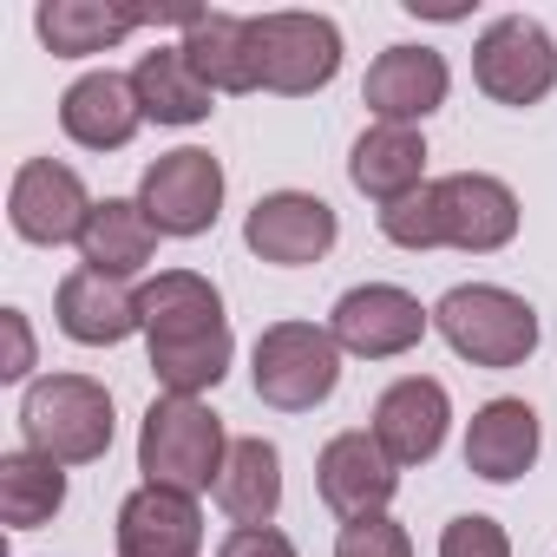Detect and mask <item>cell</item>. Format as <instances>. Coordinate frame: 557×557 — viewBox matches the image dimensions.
Listing matches in <instances>:
<instances>
[{
  "label": "cell",
  "instance_id": "obj_18",
  "mask_svg": "<svg viewBox=\"0 0 557 557\" xmlns=\"http://www.w3.org/2000/svg\"><path fill=\"white\" fill-rule=\"evenodd\" d=\"M53 309H60V335L79 342V348H119L125 335L145 329L138 322V289L112 283L99 269H73L53 296Z\"/></svg>",
  "mask_w": 557,
  "mask_h": 557
},
{
  "label": "cell",
  "instance_id": "obj_29",
  "mask_svg": "<svg viewBox=\"0 0 557 557\" xmlns=\"http://www.w3.org/2000/svg\"><path fill=\"white\" fill-rule=\"evenodd\" d=\"M440 557H511V537H505L498 518L466 511V518H453V524L440 531Z\"/></svg>",
  "mask_w": 557,
  "mask_h": 557
},
{
  "label": "cell",
  "instance_id": "obj_22",
  "mask_svg": "<svg viewBox=\"0 0 557 557\" xmlns=\"http://www.w3.org/2000/svg\"><path fill=\"white\" fill-rule=\"evenodd\" d=\"M138 322H145V342H171V335H190V329H216L230 315H223V296H216L210 275L158 269L138 289Z\"/></svg>",
  "mask_w": 557,
  "mask_h": 557
},
{
  "label": "cell",
  "instance_id": "obj_1",
  "mask_svg": "<svg viewBox=\"0 0 557 557\" xmlns=\"http://www.w3.org/2000/svg\"><path fill=\"white\" fill-rule=\"evenodd\" d=\"M518 190L492 171H453V177H426L413 197L381 210V236L394 249H466V256H492L518 236Z\"/></svg>",
  "mask_w": 557,
  "mask_h": 557
},
{
  "label": "cell",
  "instance_id": "obj_19",
  "mask_svg": "<svg viewBox=\"0 0 557 557\" xmlns=\"http://www.w3.org/2000/svg\"><path fill=\"white\" fill-rule=\"evenodd\" d=\"M348 177L361 197H374L387 210L426 184V138L413 125H368L348 151Z\"/></svg>",
  "mask_w": 557,
  "mask_h": 557
},
{
  "label": "cell",
  "instance_id": "obj_6",
  "mask_svg": "<svg viewBox=\"0 0 557 557\" xmlns=\"http://www.w3.org/2000/svg\"><path fill=\"white\" fill-rule=\"evenodd\" d=\"M249 40H256V79L262 92L283 99H309L342 73V27L329 14H249Z\"/></svg>",
  "mask_w": 557,
  "mask_h": 557
},
{
  "label": "cell",
  "instance_id": "obj_17",
  "mask_svg": "<svg viewBox=\"0 0 557 557\" xmlns=\"http://www.w3.org/2000/svg\"><path fill=\"white\" fill-rule=\"evenodd\" d=\"M60 125H66V138L79 151H125L138 138V125H145V106H138L125 73H86V79L66 86Z\"/></svg>",
  "mask_w": 557,
  "mask_h": 557
},
{
  "label": "cell",
  "instance_id": "obj_14",
  "mask_svg": "<svg viewBox=\"0 0 557 557\" xmlns=\"http://www.w3.org/2000/svg\"><path fill=\"white\" fill-rule=\"evenodd\" d=\"M446 426H453V400L433 374H407L394 381L381 400H374V440L394 466H426L440 446H446Z\"/></svg>",
  "mask_w": 557,
  "mask_h": 557
},
{
  "label": "cell",
  "instance_id": "obj_13",
  "mask_svg": "<svg viewBox=\"0 0 557 557\" xmlns=\"http://www.w3.org/2000/svg\"><path fill=\"white\" fill-rule=\"evenodd\" d=\"M446 92H453V66L433 47H387L361 79V106L374 112V125H420L446 106Z\"/></svg>",
  "mask_w": 557,
  "mask_h": 557
},
{
  "label": "cell",
  "instance_id": "obj_31",
  "mask_svg": "<svg viewBox=\"0 0 557 557\" xmlns=\"http://www.w3.org/2000/svg\"><path fill=\"white\" fill-rule=\"evenodd\" d=\"M0 329H8V368H0V381H27V368H34L27 315H21V309H0Z\"/></svg>",
  "mask_w": 557,
  "mask_h": 557
},
{
  "label": "cell",
  "instance_id": "obj_9",
  "mask_svg": "<svg viewBox=\"0 0 557 557\" xmlns=\"http://www.w3.org/2000/svg\"><path fill=\"white\" fill-rule=\"evenodd\" d=\"M138 210L158 223V236H203L223 210V164L197 145L164 151L138 177Z\"/></svg>",
  "mask_w": 557,
  "mask_h": 557
},
{
  "label": "cell",
  "instance_id": "obj_28",
  "mask_svg": "<svg viewBox=\"0 0 557 557\" xmlns=\"http://www.w3.org/2000/svg\"><path fill=\"white\" fill-rule=\"evenodd\" d=\"M335 557H413V537H407L400 518L381 511V518H355V524H342Z\"/></svg>",
  "mask_w": 557,
  "mask_h": 557
},
{
  "label": "cell",
  "instance_id": "obj_26",
  "mask_svg": "<svg viewBox=\"0 0 557 557\" xmlns=\"http://www.w3.org/2000/svg\"><path fill=\"white\" fill-rule=\"evenodd\" d=\"M145 348H151V374H158V387L197 400V394H210V387L230 374L236 335H230V322H216V329H190V335H171V342H145Z\"/></svg>",
  "mask_w": 557,
  "mask_h": 557
},
{
  "label": "cell",
  "instance_id": "obj_21",
  "mask_svg": "<svg viewBox=\"0 0 557 557\" xmlns=\"http://www.w3.org/2000/svg\"><path fill=\"white\" fill-rule=\"evenodd\" d=\"M151 256H158V223L138 210V197H106V203H92V223H86V236H79V262H86V269L125 283V275H138Z\"/></svg>",
  "mask_w": 557,
  "mask_h": 557
},
{
  "label": "cell",
  "instance_id": "obj_8",
  "mask_svg": "<svg viewBox=\"0 0 557 557\" xmlns=\"http://www.w3.org/2000/svg\"><path fill=\"white\" fill-rule=\"evenodd\" d=\"M8 223L21 243H40V249H60V243H79L86 223H92V197H86V177L60 158H27L8 184Z\"/></svg>",
  "mask_w": 557,
  "mask_h": 557
},
{
  "label": "cell",
  "instance_id": "obj_30",
  "mask_svg": "<svg viewBox=\"0 0 557 557\" xmlns=\"http://www.w3.org/2000/svg\"><path fill=\"white\" fill-rule=\"evenodd\" d=\"M216 557H296V544L275 531V524H236V531L216 544Z\"/></svg>",
  "mask_w": 557,
  "mask_h": 557
},
{
  "label": "cell",
  "instance_id": "obj_10",
  "mask_svg": "<svg viewBox=\"0 0 557 557\" xmlns=\"http://www.w3.org/2000/svg\"><path fill=\"white\" fill-rule=\"evenodd\" d=\"M426 329H433V309H420V296H407L400 283H361L329 315V335L342 342V355H361V361H394L420 348Z\"/></svg>",
  "mask_w": 557,
  "mask_h": 557
},
{
  "label": "cell",
  "instance_id": "obj_3",
  "mask_svg": "<svg viewBox=\"0 0 557 557\" xmlns=\"http://www.w3.org/2000/svg\"><path fill=\"white\" fill-rule=\"evenodd\" d=\"M433 329L472 368H524L537 355V309L498 283H459L433 302Z\"/></svg>",
  "mask_w": 557,
  "mask_h": 557
},
{
  "label": "cell",
  "instance_id": "obj_23",
  "mask_svg": "<svg viewBox=\"0 0 557 557\" xmlns=\"http://www.w3.org/2000/svg\"><path fill=\"white\" fill-rule=\"evenodd\" d=\"M132 92L145 106V119H158V125H203L216 112V92L197 79V66L184 60V47H151L132 66Z\"/></svg>",
  "mask_w": 557,
  "mask_h": 557
},
{
  "label": "cell",
  "instance_id": "obj_24",
  "mask_svg": "<svg viewBox=\"0 0 557 557\" xmlns=\"http://www.w3.org/2000/svg\"><path fill=\"white\" fill-rule=\"evenodd\" d=\"M151 14H132V8H99V0H47L34 14V34L47 40L53 60H86V53H106L119 40H132Z\"/></svg>",
  "mask_w": 557,
  "mask_h": 557
},
{
  "label": "cell",
  "instance_id": "obj_15",
  "mask_svg": "<svg viewBox=\"0 0 557 557\" xmlns=\"http://www.w3.org/2000/svg\"><path fill=\"white\" fill-rule=\"evenodd\" d=\"M537 446H544V426L524 400L498 394L485 400L472 420H466V472H479L485 485H511L537 466Z\"/></svg>",
  "mask_w": 557,
  "mask_h": 557
},
{
  "label": "cell",
  "instance_id": "obj_11",
  "mask_svg": "<svg viewBox=\"0 0 557 557\" xmlns=\"http://www.w3.org/2000/svg\"><path fill=\"white\" fill-rule=\"evenodd\" d=\"M335 236H342V223H335V210H329L315 190H269V197H256V210L243 216V243H249L262 262H275V269L322 262V256L335 249Z\"/></svg>",
  "mask_w": 557,
  "mask_h": 557
},
{
  "label": "cell",
  "instance_id": "obj_4",
  "mask_svg": "<svg viewBox=\"0 0 557 557\" xmlns=\"http://www.w3.org/2000/svg\"><path fill=\"white\" fill-rule=\"evenodd\" d=\"M21 433L60 466H92L112 453V394L86 374H40L21 400Z\"/></svg>",
  "mask_w": 557,
  "mask_h": 557
},
{
  "label": "cell",
  "instance_id": "obj_7",
  "mask_svg": "<svg viewBox=\"0 0 557 557\" xmlns=\"http://www.w3.org/2000/svg\"><path fill=\"white\" fill-rule=\"evenodd\" d=\"M472 79L492 106H537L557 86V40L531 14H498L472 47Z\"/></svg>",
  "mask_w": 557,
  "mask_h": 557
},
{
  "label": "cell",
  "instance_id": "obj_20",
  "mask_svg": "<svg viewBox=\"0 0 557 557\" xmlns=\"http://www.w3.org/2000/svg\"><path fill=\"white\" fill-rule=\"evenodd\" d=\"M177 47H184V60L197 66V79L210 92H262V79H256V40H249V21L243 14L197 8L184 21V40Z\"/></svg>",
  "mask_w": 557,
  "mask_h": 557
},
{
  "label": "cell",
  "instance_id": "obj_2",
  "mask_svg": "<svg viewBox=\"0 0 557 557\" xmlns=\"http://www.w3.org/2000/svg\"><path fill=\"white\" fill-rule=\"evenodd\" d=\"M223 459H230V433H223V420L203 400L158 394L145 407V426H138V472H145V485L197 498V492H216Z\"/></svg>",
  "mask_w": 557,
  "mask_h": 557
},
{
  "label": "cell",
  "instance_id": "obj_5",
  "mask_svg": "<svg viewBox=\"0 0 557 557\" xmlns=\"http://www.w3.org/2000/svg\"><path fill=\"white\" fill-rule=\"evenodd\" d=\"M256 400L275 413H315L342 381V342L315 322H269L249 355Z\"/></svg>",
  "mask_w": 557,
  "mask_h": 557
},
{
  "label": "cell",
  "instance_id": "obj_25",
  "mask_svg": "<svg viewBox=\"0 0 557 557\" xmlns=\"http://www.w3.org/2000/svg\"><path fill=\"white\" fill-rule=\"evenodd\" d=\"M216 505L230 511V524H275V505H283V453L269 440H230L223 479H216Z\"/></svg>",
  "mask_w": 557,
  "mask_h": 557
},
{
  "label": "cell",
  "instance_id": "obj_12",
  "mask_svg": "<svg viewBox=\"0 0 557 557\" xmlns=\"http://www.w3.org/2000/svg\"><path fill=\"white\" fill-rule=\"evenodd\" d=\"M315 492L342 524L381 518L394 505V492H400V466L381 453L374 433H335L322 446V459H315Z\"/></svg>",
  "mask_w": 557,
  "mask_h": 557
},
{
  "label": "cell",
  "instance_id": "obj_27",
  "mask_svg": "<svg viewBox=\"0 0 557 557\" xmlns=\"http://www.w3.org/2000/svg\"><path fill=\"white\" fill-rule=\"evenodd\" d=\"M66 505V466L21 446V453H0V524L8 531H34Z\"/></svg>",
  "mask_w": 557,
  "mask_h": 557
},
{
  "label": "cell",
  "instance_id": "obj_16",
  "mask_svg": "<svg viewBox=\"0 0 557 557\" xmlns=\"http://www.w3.org/2000/svg\"><path fill=\"white\" fill-rule=\"evenodd\" d=\"M119 557H203V511L190 492L138 485L119 505Z\"/></svg>",
  "mask_w": 557,
  "mask_h": 557
}]
</instances>
